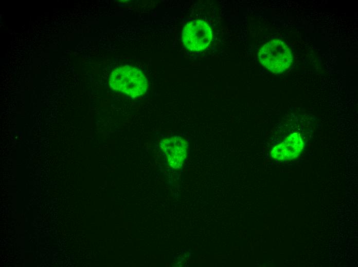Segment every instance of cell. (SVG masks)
<instances>
[{
	"instance_id": "7a4b0ae2",
	"label": "cell",
	"mask_w": 358,
	"mask_h": 267,
	"mask_svg": "<svg viewBox=\"0 0 358 267\" xmlns=\"http://www.w3.org/2000/svg\"><path fill=\"white\" fill-rule=\"evenodd\" d=\"M258 58L261 64L273 72L279 73L287 69L292 62L290 49L281 40H272L260 49Z\"/></svg>"
},
{
	"instance_id": "277c9868",
	"label": "cell",
	"mask_w": 358,
	"mask_h": 267,
	"mask_svg": "<svg viewBox=\"0 0 358 267\" xmlns=\"http://www.w3.org/2000/svg\"><path fill=\"white\" fill-rule=\"evenodd\" d=\"M160 145L169 165L174 168H180L186 157L187 141L180 137H171L162 139Z\"/></svg>"
},
{
	"instance_id": "3957f363",
	"label": "cell",
	"mask_w": 358,
	"mask_h": 267,
	"mask_svg": "<svg viewBox=\"0 0 358 267\" xmlns=\"http://www.w3.org/2000/svg\"><path fill=\"white\" fill-rule=\"evenodd\" d=\"M211 39L210 28L201 20H195L187 24L183 30V42L190 50L201 51L205 49L209 44Z\"/></svg>"
},
{
	"instance_id": "6da1fadb",
	"label": "cell",
	"mask_w": 358,
	"mask_h": 267,
	"mask_svg": "<svg viewBox=\"0 0 358 267\" xmlns=\"http://www.w3.org/2000/svg\"><path fill=\"white\" fill-rule=\"evenodd\" d=\"M109 85L115 91L135 98L144 94L147 89V80L138 69L128 66L119 67L111 74Z\"/></svg>"
},
{
	"instance_id": "5b68a950",
	"label": "cell",
	"mask_w": 358,
	"mask_h": 267,
	"mask_svg": "<svg viewBox=\"0 0 358 267\" xmlns=\"http://www.w3.org/2000/svg\"><path fill=\"white\" fill-rule=\"evenodd\" d=\"M304 146L300 134L294 132L282 142L273 147L271 155L273 158L278 161L291 160L299 156Z\"/></svg>"
}]
</instances>
